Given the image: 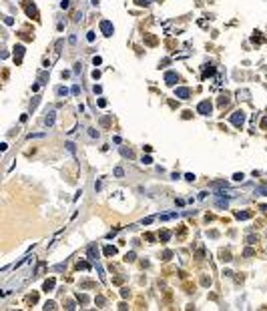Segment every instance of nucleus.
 Wrapping results in <instances>:
<instances>
[{
	"label": "nucleus",
	"instance_id": "obj_1",
	"mask_svg": "<svg viewBox=\"0 0 267 311\" xmlns=\"http://www.w3.org/2000/svg\"><path fill=\"white\" fill-rule=\"evenodd\" d=\"M243 120H245V113H243V111H237V113H233V117H231V123H233L235 126H241Z\"/></svg>",
	"mask_w": 267,
	"mask_h": 311
},
{
	"label": "nucleus",
	"instance_id": "obj_2",
	"mask_svg": "<svg viewBox=\"0 0 267 311\" xmlns=\"http://www.w3.org/2000/svg\"><path fill=\"white\" fill-rule=\"evenodd\" d=\"M197 111H199L201 114H211V102H209V100H203V102L197 106Z\"/></svg>",
	"mask_w": 267,
	"mask_h": 311
},
{
	"label": "nucleus",
	"instance_id": "obj_3",
	"mask_svg": "<svg viewBox=\"0 0 267 311\" xmlns=\"http://www.w3.org/2000/svg\"><path fill=\"white\" fill-rule=\"evenodd\" d=\"M100 30L107 34V36H111V34H113V24H111L108 20H102V22H100Z\"/></svg>",
	"mask_w": 267,
	"mask_h": 311
},
{
	"label": "nucleus",
	"instance_id": "obj_4",
	"mask_svg": "<svg viewBox=\"0 0 267 311\" xmlns=\"http://www.w3.org/2000/svg\"><path fill=\"white\" fill-rule=\"evenodd\" d=\"M175 94H177L179 99H187V96H189V88H177Z\"/></svg>",
	"mask_w": 267,
	"mask_h": 311
},
{
	"label": "nucleus",
	"instance_id": "obj_5",
	"mask_svg": "<svg viewBox=\"0 0 267 311\" xmlns=\"http://www.w3.org/2000/svg\"><path fill=\"white\" fill-rule=\"evenodd\" d=\"M165 80H167L169 84H175V80H177V74H175V73H167V74H165Z\"/></svg>",
	"mask_w": 267,
	"mask_h": 311
},
{
	"label": "nucleus",
	"instance_id": "obj_6",
	"mask_svg": "<svg viewBox=\"0 0 267 311\" xmlns=\"http://www.w3.org/2000/svg\"><path fill=\"white\" fill-rule=\"evenodd\" d=\"M22 52H24V48H22V46H16V48H14V56H16L18 62H20V58H22Z\"/></svg>",
	"mask_w": 267,
	"mask_h": 311
},
{
	"label": "nucleus",
	"instance_id": "obj_7",
	"mask_svg": "<svg viewBox=\"0 0 267 311\" xmlns=\"http://www.w3.org/2000/svg\"><path fill=\"white\" fill-rule=\"evenodd\" d=\"M52 123H54V111H50V113H48V117H46V125L52 126Z\"/></svg>",
	"mask_w": 267,
	"mask_h": 311
},
{
	"label": "nucleus",
	"instance_id": "obj_8",
	"mask_svg": "<svg viewBox=\"0 0 267 311\" xmlns=\"http://www.w3.org/2000/svg\"><path fill=\"white\" fill-rule=\"evenodd\" d=\"M175 217H177V213H171V215H161L159 219H161V221H171V219H175Z\"/></svg>",
	"mask_w": 267,
	"mask_h": 311
},
{
	"label": "nucleus",
	"instance_id": "obj_9",
	"mask_svg": "<svg viewBox=\"0 0 267 311\" xmlns=\"http://www.w3.org/2000/svg\"><path fill=\"white\" fill-rule=\"evenodd\" d=\"M227 205H229V203H227V201H223V199H219V201H217V207H221V209H225Z\"/></svg>",
	"mask_w": 267,
	"mask_h": 311
},
{
	"label": "nucleus",
	"instance_id": "obj_10",
	"mask_svg": "<svg viewBox=\"0 0 267 311\" xmlns=\"http://www.w3.org/2000/svg\"><path fill=\"white\" fill-rule=\"evenodd\" d=\"M52 287H54V281H52V279H50V281H46V283H44V289H46V291H48V289H52Z\"/></svg>",
	"mask_w": 267,
	"mask_h": 311
},
{
	"label": "nucleus",
	"instance_id": "obj_11",
	"mask_svg": "<svg viewBox=\"0 0 267 311\" xmlns=\"http://www.w3.org/2000/svg\"><path fill=\"white\" fill-rule=\"evenodd\" d=\"M237 219H249V213H237Z\"/></svg>",
	"mask_w": 267,
	"mask_h": 311
},
{
	"label": "nucleus",
	"instance_id": "obj_12",
	"mask_svg": "<svg viewBox=\"0 0 267 311\" xmlns=\"http://www.w3.org/2000/svg\"><path fill=\"white\" fill-rule=\"evenodd\" d=\"M105 253H107V255H114V247H107Z\"/></svg>",
	"mask_w": 267,
	"mask_h": 311
},
{
	"label": "nucleus",
	"instance_id": "obj_13",
	"mask_svg": "<svg viewBox=\"0 0 267 311\" xmlns=\"http://www.w3.org/2000/svg\"><path fill=\"white\" fill-rule=\"evenodd\" d=\"M151 0H137V4H141V6H147Z\"/></svg>",
	"mask_w": 267,
	"mask_h": 311
},
{
	"label": "nucleus",
	"instance_id": "obj_14",
	"mask_svg": "<svg viewBox=\"0 0 267 311\" xmlns=\"http://www.w3.org/2000/svg\"><path fill=\"white\" fill-rule=\"evenodd\" d=\"M149 223H153V217H147V219H143V225H149Z\"/></svg>",
	"mask_w": 267,
	"mask_h": 311
},
{
	"label": "nucleus",
	"instance_id": "obj_15",
	"mask_svg": "<svg viewBox=\"0 0 267 311\" xmlns=\"http://www.w3.org/2000/svg\"><path fill=\"white\" fill-rule=\"evenodd\" d=\"M56 93H58V94H60V96H62V94H67V93H68V90H67V88H62V86H60V88H58V90H56Z\"/></svg>",
	"mask_w": 267,
	"mask_h": 311
},
{
	"label": "nucleus",
	"instance_id": "obj_16",
	"mask_svg": "<svg viewBox=\"0 0 267 311\" xmlns=\"http://www.w3.org/2000/svg\"><path fill=\"white\" fill-rule=\"evenodd\" d=\"M114 175H117V177H123L125 173H123V169H114Z\"/></svg>",
	"mask_w": 267,
	"mask_h": 311
},
{
	"label": "nucleus",
	"instance_id": "obj_17",
	"mask_svg": "<svg viewBox=\"0 0 267 311\" xmlns=\"http://www.w3.org/2000/svg\"><path fill=\"white\" fill-rule=\"evenodd\" d=\"M169 237H171V233H167V231H165V233H163V235H161V239H163V241H167Z\"/></svg>",
	"mask_w": 267,
	"mask_h": 311
},
{
	"label": "nucleus",
	"instance_id": "obj_18",
	"mask_svg": "<svg viewBox=\"0 0 267 311\" xmlns=\"http://www.w3.org/2000/svg\"><path fill=\"white\" fill-rule=\"evenodd\" d=\"M261 211H263V213H267V205H261Z\"/></svg>",
	"mask_w": 267,
	"mask_h": 311
},
{
	"label": "nucleus",
	"instance_id": "obj_19",
	"mask_svg": "<svg viewBox=\"0 0 267 311\" xmlns=\"http://www.w3.org/2000/svg\"><path fill=\"white\" fill-rule=\"evenodd\" d=\"M263 126H267V119H265V123H263Z\"/></svg>",
	"mask_w": 267,
	"mask_h": 311
}]
</instances>
